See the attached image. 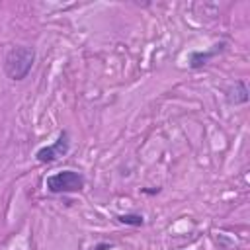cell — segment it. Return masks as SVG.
<instances>
[{
  "instance_id": "3957f363",
  "label": "cell",
  "mask_w": 250,
  "mask_h": 250,
  "mask_svg": "<svg viewBox=\"0 0 250 250\" xmlns=\"http://www.w3.org/2000/svg\"><path fill=\"white\" fill-rule=\"evenodd\" d=\"M70 150V137H68V131H61L57 141H53L51 145H45L41 146L37 152H35V158L37 162L41 164H51L55 160H59L61 156H66Z\"/></svg>"
},
{
  "instance_id": "52a82bcc",
  "label": "cell",
  "mask_w": 250,
  "mask_h": 250,
  "mask_svg": "<svg viewBox=\"0 0 250 250\" xmlns=\"http://www.w3.org/2000/svg\"><path fill=\"white\" fill-rule=\"evenodd\" d=\"M105 248H111V244H98L94 250H105Z\"/></svg>"
},
{
  "instance_id": "7a4b0ae2",
  "label": "cell",
  "mask_w": 250,
  "mask_h": 250,
  "mask_svg": "<svg viewBox=\"0 0 250 250\" xmlns=\"http://www.w3.org/2000/svg\"><path fill=\"white\" fill-rule=\"evenodd\" d=\"M45 186L51 193H78L86 186V178L76 170H61L47 176Z\"/></svg>"
},
{
  "instance_id": "6da1fadb",
  "label": "cell",
  "mask_w": 250,
  "mask_h": 250,
  "mask_svg": "<svg viewBox=\"0 0 250 250\" xmlns=\"http://www.w3.org/2000/svg\"><path fill=\"white\" fill-rule=\"evenodd\" d=\"M35 62V49L25 45H14L4 55V72L10 80L20 82L27 78Z\"/></svg>"
},
{
  "instance_id": "8992f818",
  "label": "cell",
  "mask_w": 250,
  "mask_h": 250,
  "mask_svg": "<svg viewBox=\"0 0 250 250\" xmlns=\"http://www.w3.org/2000/svg\"><path fill=\"white\" fill-rule=\"evenodd\" d=\"M117 221L123 225H129V227H143L145 225V217L141 213H123V215H117Z\"/></svg>"
},
{
  "instance_id": "5b68a950",
  "label": "cell",
  "mask_w": 250,
  "mask_h": 250,
  "mask_svg": "<svg viewBox=\"0 0 250 250\" xmlns=\"http://www.w3.org/2000/svg\"><path fill=\"white\" fill-rule=\"evenodd\" d=\"M248 94H250V92H248L246 82H244V80H236L234 86L227 92V100H229V104L240 105V104H246V102H248V98H250Z\"/></svg>"
},
{
  "instance_id": "277c9868",
  "label": "cell",
  "mask_w": 250,
  "mask_h": 250,
  "mask_svg": "<svg viewBox=\"0 0 250 250\" xmlns=\"http://www.w3.org/2000/svg\"><path fill=\"white\" fill-rule=\"evenodd\" d=\"M223 49H225V43H215V45H211V49H205V51H191V53H189V61H188L189 68L197 70V68L205 66V64H207L213 57H217Z\"/></svg>"
}]
</instances>
